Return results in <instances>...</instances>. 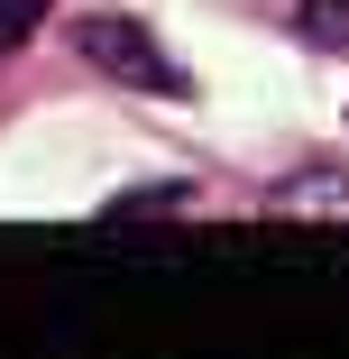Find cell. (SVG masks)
I'll list each match as a JSON object with an SVG mask.
<instances>
[{
	"label": "cell",
	"instance_id": "cell-1",
	"mask_svg": "<svg viewBox=\"0 0 349 359\" xmlns=\"http://www.w3.org/2000/svg\"><path fill=\"white\" fill-rule=\"evenodd\" d=\"M74 55L120 74V83H138V93H184V65H166V46L138 19H74Z\"/></svg>",
	"mask_w": 349,
	"mask_h": 359
},
{
	"label": "cell",
	"instance_id": "cell-2",
	"mask_svg": "<svg viewBox=\"0 0 349 359\" xmlns=\"http://www.w3.org/2000/svg\"><path fill=\"white\" fill-rule=\"evenodd\" d=\"M304 37L313 46H349V0H304Z\"/></svg>",
	"mask_w": 349,
	"mask_h": 359
},
{
	"label": "cell",
	"instance_id": "cell-3",
	"mask_svg": "<svg viewBox=\"0 0 349 359\" xmlns=\"http://www.w3.org/2000/svg\"><path fill=\"white\" fill-rule=\"evenodd\" d=\"M37 19H46V0H0V55L28 46V37H37Z\"/></svg>",
	"mask_w": 349,
	"mask_h": 359
}]
</instances>
